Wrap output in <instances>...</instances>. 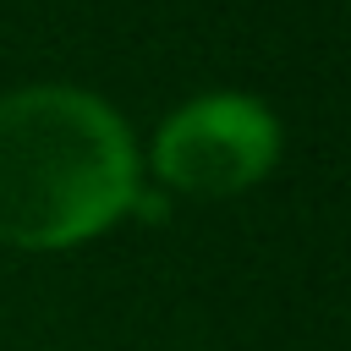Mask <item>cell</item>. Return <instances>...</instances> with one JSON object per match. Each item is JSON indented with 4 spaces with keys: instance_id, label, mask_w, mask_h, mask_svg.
Instances as JSON below:
<instances>
[{
    "instance_id": "cell-2",
    "label": "cell",
    "mask_w": 351,
    "mask_h": 351,
    "mask_svg": "<svg viewBox=\"0 0 351 351\" xmlns=\"http://www.w3.org/2000/svg\"><path fill=\"white\" fill-rule=\"evenodd\" d=\"M274 148H280V132L258 99L208 93L159 126L154 165L170 186L208 197V192H236V186L258 181L274 165Z\"/></svg>"
},
{
    "instance_id": "cell-1",
    "label": "cell",
    "mask_w": 351,
    "mask_h": 351,
    "mask_svg": "<svg viewBox=\"0 0 351 351\" xmlns=\"http://www.w3.org/2000/svg\"><path fill=\"white\" fill-rule=\"evenodd\" d=\"M137 203V154L121 121L82 88L0 99V236L66 247Z\"/></svg>"
}]
</instances>
